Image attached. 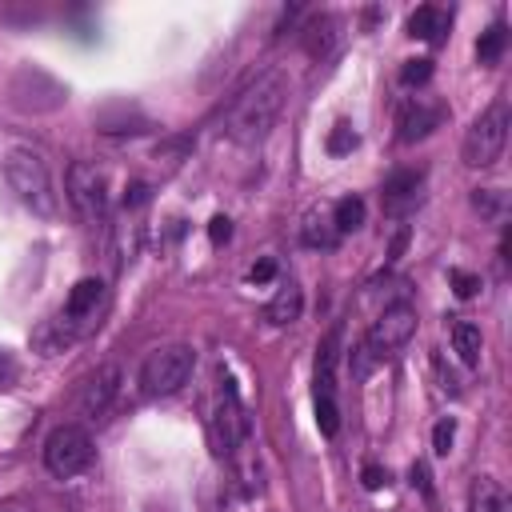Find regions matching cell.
I'll return each mask as SVG.
<instances>
[{
	"mask_svg": "<svg viewBox=\"0 0 512 512\" xmlns=\"http://www.w3.org/2000/svg\"><path fill=\"white\" fill-rule=\"evenodd\" d=\"M504 44H508V28H504V20L488 24V28L480 32V40H476V60H480V64H496L500 52H504Z\"/></svg>",
	"mask_w": 512,
	"mask_h": 512,
	"instance_id": "ffe728a7",
	"label": "cell"
},
{
	"mask_svg": "<svg viewBox=\"0 0 512 512\" xmlns=\"http://www.w3.org/2000/svg\"><path fill=\"white\" fill-rule=\"evenodd\" d=\"M96 460V448H92V436L80 428V424H60L48 432L44 440V468L60 480H72L80 472H88Z\"/></svg>",
	"mask_w": 512,
	"mask_h": 512,
	"instance_id": "52a82bcc",
	"label": "cell"
},
{
	"mask_svg": "<svg viewBox=\"0 0 512 512\" xmlns=\"http://www.w3.org/2000/svg\"><path fill=\"white\" fill-rule=\"evenodd\" d=\"M8 376V352H0V380Z\"/></svg>",
	"mask_w": 512,
	"mask_h": 512,
	"instance_id": "1f68e13d",
	"label": "cell"
},
{
	"mask_svg": "<svg viewBox=\"0 0 512 512\" xmlns=\"http://www.w3.org/2000/svg\"><path fill=\"white\" fill-rule=\"evenodd\" d=\"M452 348H456L460 364L476 368V364H480V352H484V336H480V328H476L472 320H456V324H452Z\"/></svg>",
	"mask_w": 512,
	"mask_h": 512,
	"instance_id": "ac0fdd59",
	"label": "cell"
},
{
	"mask_svg": "<svg viewBox=\"0 0 512 512\" xmlns=\"http://www.w3.org/2000/svg\"><path fill=\"white\" fill-rule=\"evenodd\" d=\"M116 396H120V368L116 364H96V372H88V380L80 388V408L96 420L112 408Z\"/></svg>",
	"mask_w": 512,
	"mask_h": 512,
	"instance_id": "30bf717a",
	"label": "cell"
},
{
	"mask_svg": "<svg viewBox=\"0 0 512 512\" xmlns=\"http://www.w3.org/2000/svg\"><path fill=\"white\" fill-rule=\"evenodd\" d=\"M148 200V184H132L128 192H124V208H136V204H144Z\"/></svg>",
	"mask_w": 512,
	"mask_h": 512,
	"instance_id": "f546056e",
	"label": "cell"
},
{
	"mask_svg": "<svg viewBox=\"0 0 512 512\" xmlns=\"http://www.w3.org/2000/svg\"><path fill=\"white\" fill-rule=\"evenodd\" d=\"M444 32H448V12L444 8H436V4H424V8H416L412 16H408V36H416V40H444Z\"/></svg>",
	"mask_w": 512,
	"mask_h": 512,
	"instance_id": "9a60e30c",
	"label": "cell"
},
{
	"mask_svg": "<svg viewBox=\"0 0 512 512\" xmlns=\"http://www.w3.org/2000/svg\"><path fill=\"white\" fill-rule=\"evenodd\" d=\"M208 236H212V244H224V240L232 236V220H228V216H212V224H208Z\"/></svg>",
	"mask_w": 512,
	"mask_h": 512,
	"instance_id": "4316f807",
	"label": "cell"
},
{
	"mask_svg": "<svg viewBox=\"0 0 512 512\" xmlns=\"http://www.w3.org/2000/svg\"><path fill=\"white\" fill-rule=\"evenodd\" d=\"M336 240H340V232L332 228V216L312 212V216L304 220V244H312V248H332Z\"/></svg>",
	"mask_w": 512,
	"mask_h": 512,
	"instance_id": "44dd1931",
	"label": "cell"
},
{
	"mask_svg": "<svg viewBox=\"0 0 512 512\" xmlns=\"http://www.w3.org/2000/svg\"><path fill=\"white\" fill-rule=\"evenodd\" d=\"M464 512H508L500 484H496L492 476H476V480L468 484V504H464Z\"/></svg>",
	"mask_w": 512,
	"mask_h": 512,
	"instance_id": "2e32d148",
	"label": "cell"
},
{
	"mask_svg": "<svg viewBox=\"0 0 512 512\" xmlns=\"http://www.w3.org/2000/svg\"><path fill=\"white\" fill-rule=\"evenodd\" d=\"M452 440H456V424H452V416H444V420L432 428V452H436V456H448V452H452Z\"/></svg>",
	"mask_w": 512,
	"mask_h": 512,
	"instance_id": "cb8c5ba5",
	"label": "cell"
},
{
	"mask_svg": "<svg viewBox=\"0 0 512 512\" xmlns=\"http://www.w3.org/2000/svg\"><path fill=\"white\" fill-rule=\"evenodd\" d=\"M408 476H412V488H420V492L432 500V476H428V468H424V464H412Z\"/></svg>",
	"mask_w": 512,
	"mask_h": 512,
	"instance_id": "83f0119b",
	"label": "cell"
},
{
	"mask_svg": "<svg viewBox=\"0 0 512 512\" xmlns=\"http://www.w3.org/2000/svg\"><path fill=\"white\" fill-rule=\"evenodd\" d=\"M332 228L344 236V232H356L360 224H364V200L360 196H340L336 204H332Z\"/></svg>",
	"mask_w": 512,
	"mask_h": 512,
	"instance_id": "d6986e66",
	"label": "cell"
},
{
	"mask_svg": "<svg viewBox=\"0 0 512 512\" xmlns=\"http://www.w3.org/2000/svg\"><path fill=\"white\" fill-rule=\"evenodd\" d=\"M448 276H452V284H456V296H464V300H468V296H476V288H480V276H472V272H460V268H452Z\"/></svg>",
	"mask_w": 512,
	"mask_h": 512,
	"instance_id": "484cf974",
	"label": "cell"
},
{
	"mask_svg": "<svg viewBox=\"0 0 512 512\" xmlns=\"http://www.w3.org/2000/svg\"><path fill=\"white\" fill-rule=\"evenodd\" d=\"M420 188H424V172L416 168H400L384 180V212L388 216H408L416 204H420Z\"/></svg>",
	"mask_w": 512,
	"mask_h": 512,
	"instance_id": "7c38bea8",
	"label": "cell"
},
{
	"mask_svg": "<svg viewBox=\"0 0 512 512\" xmlns=\"http://www.w3.org/2000/svg\"><path fill=\"white\" fill-rule=\"evenodd\" d=\"M428 76H432V60H404V68H400V84H428Z\"/></svg>",
	"mask_w": 512,
	"mask_h": 512,
	"instance_id": "d4e9b609",
	"label": "cell"
},
{
	"mask_svg": "<svg viewBox=\"0 0 512 512\" xmlns=\"http://www.w3.org/2000/svg\"><path fill=\"white\" fill-rule=\"evenodd\" d=\"M412 336H416V308H412V304H388V308L372 320V328L364 332L360 348L380 364V360H388L392 352H400Z\"/></svg>",
	"mask_w": 512,
	"mask_h": 512,
	"instance_id": "ba28073f",
	"label": "cell"
},
{
	"mask_svg": "<svg viewBox=\"0 0 512 512\" xmlns=\"http://www.w3.org/2000/svg\"><path fill=\"white\" fill-rule=\"evenodd\" d=\"M64 192H68V204L76 208L80 220H88V224L104 220V212H108V176L96 164L76 160L64 176Z\"/></svg>",
	"mask_w": 512,
	"mask_h": 512,
	"instance_id": "9c48e42d",
	"label": "cell"
},
{
	"mask_svg": "<svg viewBox=\"0 0 512 512\" xmlns=\"http://www.w3.org/2000/svg\"><path fill=\"white\" fill-rule=\"evenodd\" d=\"M272 276H276V264H272V260L252 264V272H248V280H256V284H264V280H272Z\"/></svg>",
	"mask_w": 512,
	"mask_h": 512,
	"instance_id": "f1b7e54d",
	"label": "cell"
},
{
	"mask_svg": "<svg viewBox=\"0 0 512 512\" xmlns=\"http://www.w3.org/2000/svg\"><path fill=\"white\" fill-rule=\"evenodd\" d=\"M340 324L320 340L316 348V376H312V400H316V424L324 436L340 432V404H336V364H340Z\"/></svg>",
	"mask_w": 512,
	"mask_h": 512,
	"instance_id": "5b68a950",
	"label": "cell"
},
{
	"mask_svg": "<svg viewBox=\"0 0 512 512\" xmlns=\"http://www.w3.org/2000/svg\"><path fill=\"white\" fill-rule=\"evenodd\" d=\"M100 300H104V284H100L96 276H84V280H76V284H72V292H68V300H64L60 320H64L72 332H84V324L96 316Z\"/></svg>",
	"mask_w": 512,
	"mask_h": 512,
	"instance_id": "8fae6325",
	"label": "cell"
},
{
	"mask_svg": "<svg viewBox=\"0 0 512 512\" xmlns=\"http://www.w3.org/2000/svg\"><path fill=\"white\" fill-rule=\"evenodd\" d=\"M356 140H360V136L352 132V124H348V120H340V124L328 132V152H332V156H344V152H352V148H356Z\"/></svg>",
	"mask_w": 512,
	"mask_h": 512,
	"instance_id": "603a6c76",
	"label": "cell"
},
{
	"mask_svg": "<svg viewBox=\"0 0 512 512\" xmlns=\"http://www.w3.org/2000/svg\"><path fill=\"white\" fill-rule=\"evenodd\" d=\"M196 348L192 344H164L144 356L140 364V392L144 396H172L192 380Z\"/></svg>",
	"mask_w": 512,
	"mask_h": 512,
	"instance_id": "277c9868",
	"label": "cell"
},
{
	"mask_svg": "<svg viewBox=\"0 0 512 512\" xmlns=\"http://www.w3.org/2000/svg\"><path fill=\"white\" fill-rule=\"evenodd\" d=\"M300 312H304V292H300L296 284H280L276 296L264 304V320H268L272 328H288V324H296Z\"/></svg>",
	"mask_w": 512,
	"mask_h": 512,
	"instance_id": "5bb4252c",
	"label": "cell"
},
{
	"mask_svg": "<svg viewBox=\"0 0 512 512\" xmlns=\"http://www.w3.org/2000/svg\"><path fill=\"white\" fill-rule=\"evenodd\" d=\"M440 120H444V108L440 104H428V100H420V96H412V100H404V108H400V120H396V136H400V144H412V140H424L432 128H440Z\"/></svg>",
	"mask_w": 512,
	"mask_h": 512,
	"instance_id": "4fadbf2b",
	"label": "cell"
},
{
	"mask_svg": "<svg viewBox=\"0 0 512 512\" xmlns=\"http://www.w3.org/2000/svg\"><path fill=\"white\" fill-rule=\"evenodd\" d=\"M504 192L500 188H476L472 192V208L480 212V216H488V220H504Z\"/></svg>",
	"mask_w": 512,
	"mask_h": 512,
	"instance_id": "7402d4cb",
	"label": "cell"
},
{
	"mask_svg": "<svg viewBox=\"0 0 512 512\" xmlns=\"http://www.w3.org/2000/svg\"><path fill=\"white\" fill-rule=\"evenodd\" d=\"M288 104V76L280 68L260 72L224 112V136L232 144H260Z\"/></svg>",
	"mask_w": 512,
	"mask_h": 512,
	"instance_id": "6da1fadb",
	"label": "cell"
},
{
	"mask_svg": "<svg viewBox=\"0 0 512 512\" xmlns=\"http://www.w3.org/2000/svg\"><path fill=\"white\" fill-rule=\"evenodd\" d=\"M384 480H388V472H384V468H376V464H368V468H364V488H380Z\"/></svg>",
	"mask_w": 512,
	"mask_h": 512,
	"instance_id": "4dcf8cb0",
	"label": "cell"
},
{
	"mask_svg": "<svg viewBox=\"0 0 512 512\" xmlns=\"http://www.w3.org/2000/svg\"><path fill=\"white\" fill-rule=\"evenodd\" d=\"M4 180H8V188L16 192V200H20L28 212H36V216H56L60 196H56L52 172H48V164H44L40 152H32V148H12V152L4 156Z\"/></svg>",
	"mask_w": 512,
	"mask_h": 512,
	"instance_id": "7a4b0ae2",
	"label": "cell"
},
{
	"mask_svg": "<svg viewBox=\"0 0 512 512\" xmlns=\"http://www.w3.org/2000/svg\"><path fill=\"white\" fill-rule=\"evenodd\" d=\"M336 20L332 16H316L308 28H304V52L312 56V60H324V56H332V48H336Z\"/></svg>",
	"mask_w": 512,
	"mask_h": 512,
	"instance_id": "e0dca14e",
	"label": "cell"
},
{
	"mask_svg": "<svg viewBox=\"0 0 512 512\" xmlns=\"http://www.w3.org/2000/svg\"><path fill=\"white\" fill-rule=\"evenodd\" d=\"M208 436H212V452L216 456H232L240 440L252 436L248 428V416H244V404H240V392L232 388V380L220 372L216 380V400H212V416H208Z\"/></svg>",
	"mask_w": 512,
	"mask_h": 512,
	"instance_id": "8992f818",
	"label": "cell"
},
{
	"mask_svg": "<svg viewBox=\"0 0 512 512\" xmlns=\"http://www.w3.org/2000/svg\"><path fill=\"white\" fill-rule=\"evenodd\" d=\"M508 128H512V112H508V100H492L464 132V144H460V156L468 168H488L500 160L504 144H508Z\"/></svg>",
	"mask_w": 512,
	"mask_h": 512,
	"instance_id": "3957f363",
	"label": "cell"
}]
</instances>
